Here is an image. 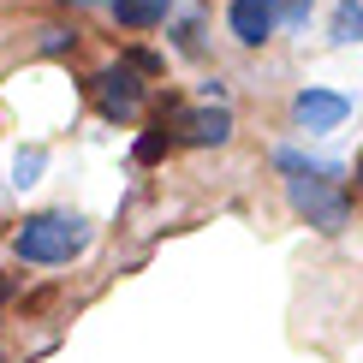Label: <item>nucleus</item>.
<instances>
[{
  "label": "nucleus",
  "mask_w": 363,
  "mask_h": 363,
  "mask_svg": "<svg viewBox=\"0 0 363 363\" xmlns=\"http://www.w3.org/2000/svg\"><path fill=\"white\" fill-rule=\"evenodd\" d=\"M36 48H42V54H72V48H78V30H66V24H48Z\"/></svg>",
  "instance_id": "nucleus-10"
},
{
  "label": "nucleus",
  "mask_w": 363,
  "mask_h": 363,
  "mask_svg": "<svg viewBox=\"0 0 363 363\" xmlns=\"http://www.w3.org/2000/svg\"><path fill=\"white\" fill-rule=\"evenodd\" d=\"M12 292H18V280H12V274H0V304H6Z\"/></svg>",
  "instance_id": "nucleus-12"
},
{
  "label": "nucleus",
  "mask_w": 363,
  "mask_h": 363,
  "mask_svg": "<svg viewBox=\"0 0 363 363\" xmlns=\"http://www.w3.org/2000/svg\"><path fill=\"white\" fill-rule=\"evenodd\" d=\"M42 167H48V149H18V161H12V185H36L42 179Z\"/></svg>",
  "instance_id": "nucleus-8"
},
{
  "label": "nucleus",
  "mask_w": 363,
  "mask_h": 363,
  "mask_svg": "<svg viewBox=\"0 0 363 363\" xmlns=\"http://www.w3.org/2000/svg\"><path fill=\"white\" fill-rule=\"evenodd\" d=\"M274 167L292 173L286 179V203H292L315 233H345L352 196H345V167L340 161H310V155H298V149H274Z\"/></svg>",
  "instance_id": "nucleus-1"
},
{
  "label": "nucleus",
  "mask_w": 363,
  "mask_h": 363,
  "mask_svg": "<svg viewBox=\"0 0 363 363\" xmlns=\"http://www.w3.org/2000/svg\"><path fill=\"white\" fill-rule=\"evenodd\" d=\"M280 24V0H226V30L245 48H262Z\"/></svg>",
  "instance_id": "nucleus-6"
},
{
  "label": "nucleus",
  "mask_w": 363,
  "mask_h": 363,
  "mask_svg": "<svg viewBox=\"0 0 363 363\" xmlns=\"http://www.w3.org/2000/svg\"><path fill=\"white\" fill-rule=\"evenodd\" d=\"M345 113H352V101L340 96V89H298L292 96V125L298 131H310V138H322V131H340L345 125Z\"/></svg>",
  "instance_id": "nucleus-5"
},
{
  "label": "nucleus",
  "mask_w": 363,
  "mask_h": 363,
  "mask_svg": "<svg viewBox=\"0 0 363 363\" xmlns=\"http://www.w3.org/2000/svg\"><path fill=\"white\" fill-rule=\"evenodd\" d=\"M66 6H89V0H66Z\"/></svg>",
  "instance_id": "nucleus-13"
},
{
  "label": "nucleus",
  "mask_w": 363,
  "mask_h": 363,
  "mask_svg": "<svg viewBox=\"0 0 363 363\" xmlns=\"http://www.w3.org/2000/svg\"><path fill=\"white\" fill-rule=\"evenodd\" d=\"M161 125L167 131H179L185 143H226L233 138V108H215V101H203V108H185V101H167V113H161Z\"/></svg>",
  "instance_id": "nucleus-3"
},
{
  "label": "nucleus",
  "mask_w": 363,
  "mask_h": 363,
  "mask_svg": "<svg viewBox=\"0 0 363 363\" xmlns=\"http://www.w3.org/2000/svg\"><path fill=\"white\" fill-rule=\"evenodd\" d=\"M334 42H363V12L345 0L340 6V18H334Z\"/></svg>",
  "instance_id": "nucleus-11"
},
{
  "label": "nucleus",
  "mask_w": 363,
  "mask_h": 363,
  "mask_svg": "<svg viewBox=\"0 0 363 363\" xmlns=\"http://www.w3.org/2000/svg\"><path fill=\"white\" fill-rule=\"evenodd\" d=\"M89 96H96L101 119H138L143 108V78L131 66H101L96 78H89Z\"/></svg>",
  "instance_id": "nucleus-4"
},
{
  "label": "nucleus",
  "mask_w": 363,
  "mask_h": 363,
  "mask_svg": "<svg viewBox=\"0 0 363 363\" xmlns=\"http://www.w3.org/2000/svg\"><path fill=\"white\" fill-rule=\"evenodd\" d=\"M167 12H173V0H113V18L125 30H155V24H167Z\"/></svg>",
  "instance_id": "nucleus-7"
},
{
  "label": "nucleus",
  "mask_w": 363,
  "mask_h": 363,
  "mask_svg": "<svg viewBox=\"0 0 363 363\" xmlns=\"http://www.w3.org/2000/svg\"><path fill=\"white\" fill-rule=\"evenodd\" d=\"M167 143H173V138H167V125H149L143 138H138V161H143V167H155V161L167 155Z\"/></svg>",
  "instance_id": "nucleus-9"
},
{
  "label": "nucleus",
  "mask_w": 363,
  "mask_h": 363,
  "mask_svg": "<svg viewBox=\"0 0 363 363\" xmlns=\"http://www.w3.org/2000/svg\"><path fill=\"white\" fill-rule=\"evenodd\" d=\"M89 238H96V226L84 215H72V208H42V215H24V226L12 233V250H18L24 262H36V268H60V262H72V256H84Z\"/></svg>",
  "instance_id": "nucleus-2"
}]
</instances>
